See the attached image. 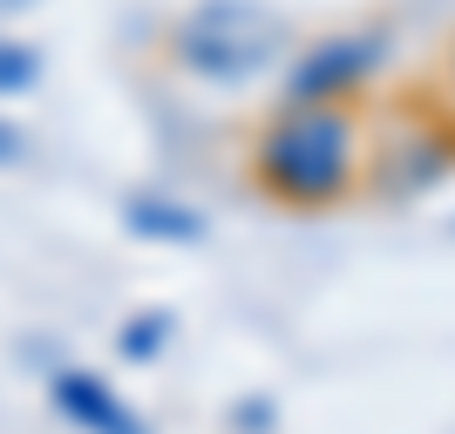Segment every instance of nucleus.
Instances as JSON below:
<instances>
[{"instance_id": "5", "label": "nucleus", "mask_w": 455, "mask_h": 434, "mask_svg": "<svg viewBox=\"0 0 455 434\" xmlns=\"http://www.w3.org/2000/svg\"><path fill=\"white\" fill-rule=\"evenodd\" d=\"M55 407L76 421L82 434H150L130 400H116L102 374H55Z\"/></svg>"}, {"instance_id": "1", "label": "nucleus", "mask_w": 455, "mask_h": 434, "mask_svg": "<svg viewBox=\"0 0 455 434\" xmlns=\"http://www.w3.org/2000/svg\"><path fill=\"white\" fill-rule=\"evenodd\" d=\"M367 156H374V122H367L361 95H347V102L285 95L259 122V136H251L245 170H251V190L272 210L313 217V210H333L347 197H361Z\"/></svg>"}, {"instance_id": "9", "label": "nucleus", "mask_w": 455, "mask_h": 434, "mask_svg": "<svg viewBox=\"0 0 455 434\" xmlns=\"http://www.w3.org/2000/svg\"><path fill=\"white\" fill-rule=\"evenodd\" d=\"M7 7H28V0H0V14H7Z\"/></svg>"}, {"instance_id": "6", "label": "nucleus", "mask_w": 455, "mask_h": 434, "mask_svg": "<svg viewBox=\"0 0 455 434\" xmlns=\"http://www.w3.org/2000/svg\"><path fill=\"white\" fill-rule=\"evenodd\" d=\"M35 75H41L35 48H20V41H0V95H20V89H35Z\"/></svg>"}, {"instance_id": "2", "label": "nucleus", "mask_w": 455, "mask_h": 434, "mask_svg": "<svg viewBox=\"0 0 455 434\" xmlns=\"http://www.w3.org/2000/svg\"><path fill=\"white\" fill-rule=\"evenodd\" d=\"M279 48H285V20L259 0H204L171 35L177 68H190L204 82H245L259 68H272Z\"/></svg>"}, {"instance_id": "3", "label": "nucleus", "mask_w": 455, "mask_h": 434, "mask_svg": "<svg viewBox=\"0 0 455 434\" xmlns=\"http://www.w3.org/2000/svg\"><path fill=\"white\" fill-rule=\"evenodd\" d=\"M455 170V95L449 102H401L395 122L374 130V156H367V184L380 197H401V190H428L435 177Z\"/></svg>"}, {"instance_id": "8", "label": "nucleus", "mask_w": 455, "mask_h": 434, "mask_svg": "<svg viewBox=\"0 0 455 434\" xmlns=\"http://www.w3.org/2000/svg\"><path fill=\"white\" fill-rule=\"evenodd\" d=\"M14 150H20V136H14V130H0V163H7Z\"/></svg>"}, {"instance_id": "7", "label": "nucleus", "mask_w": 455, "mask_h": 434, "mask_svg": "<svg viewBox=\"0 0 455 434\" xmlns=\"http://www.w3.org/2000/svg\"><path fill=\"white\" fill-rule=\"evenodd\" d=\"M442 82H449V95H455V35L442 41Z\"/></svg>"}, {"instance_id": "4", "label": "nucleus", "mask_w": 455, "mask_h": 434, "mask_svg": "<svg viewBox=\"0 0 455 434\" xmlns=\"http://www.w3.org/2000/svg\"><path fill=\"white\" fill-rule=\"evenodd\" d=\"M374 61H380L374 35H326V41H313V48L292 61L285 95H306V102H347V95L367 89Z\"/></svg>"}]
</instances>
